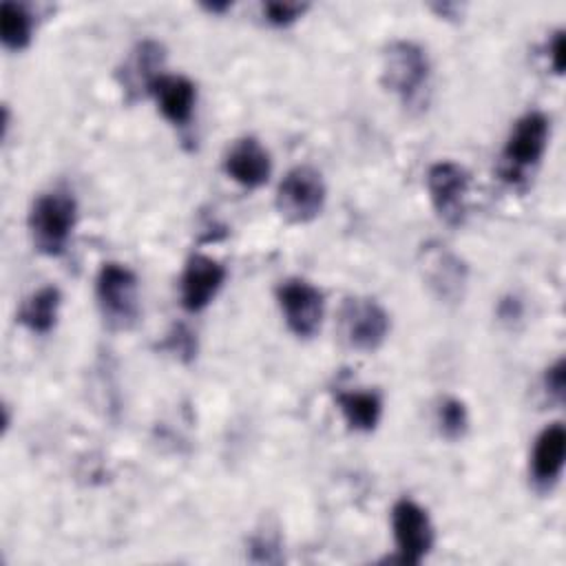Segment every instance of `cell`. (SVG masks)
<instances>
[{"label": "cell", "mask_w": 566, "mask_h": 566, "mask_svg": "<svg viewBox=\"0 0 566 566\" xmlns=\"http://www.w3.org/2000/svg\"><path fill=\"white\" fill-rule=\"evenodd\" d=\"M382 86L407 111H424L431 93V60L413 40H391L382 51Z\"/></svg>", "instance_id": "6da1fadb"}, {"label": "cell", "mask_w": 566, "mask_h": 566, "mask_svg": "<svg viewBox=\"0 0 566 566\" xmlns=\"http://www.w3.org/2000/svg\"><path fill=\"white\" fill-rule=\"evenodd\" d=\"M77 223V201L71 190L53 188L33 199L27 228L33 248L44 256H60Z\"/></svg>", "instance_id": "7a4b0ae2"}, {"label": "cell", "mask_w": 566, "mask_h": 566, "mask_svg": "<svg viewBox=\"0 0 566 566\" xmlns=\"http://www.w3.org/2000/svg\"><path fill=\"white\" fill-rule=\"evenodd\" d=\"M551 135V122L542 111H526L515 119L500 155V172L509 184H522L539 166Z\"/></svg>", "instance_id": "3957f363"}, {"label": "cell", "mask_w": 566, "mask_h": 566, "mask_svg": "<svg viewBox=\"0 0 566 566\" xmlns=\"http://www.w3.org/2000/svg\"><path fill=\"white\" fill-rule=\"evenodd\" d=\"M95 298L104 323L115 332L130 329L142 312L137 274L117 261L102 263L95 276Z\"/></svg>", "instance_id": "277c9868"}, {"label": "cell", "mask_w": 566, "mask_h": 566, "mask_svg": "<svg viewBox=\"0 0 566 566\" xmlns=\"http://www.w3.org/2000/svg\"><path fill=\"white\" fill-rule=\"evenodd\" d=\"M325 199L327 188L323 175L316 168L301 164L290 168L279 181L274 206L285 221L310 223L323 212Z\"/></svg>", "instance_id": "5b68a950"}, {"label": "cell", "mask_w": 566, "mask_h": 566, "mask_svg": "<svg viewBox=\"0 0 566 566\" xmlns=\"http://www.w3.org/2000/svg\"><path fill=\"white\" fill-rule=\"evenodd\" d=\"M343 340L356 352H376L389 334L387 310L369 296H347L338 312Z\"/></svg>", "instance_id": "8992f818"}, {"label": "cell", "mask_w": 566, "mask_h": 566, "mask_svg": "<svg viewBox=\"0 0 566 566\" xmlns=\"http://www.w3.org/2000/svg\"><path fill=\"white\" fill-rule=\"evenodd\" d=\"M391 533L398 564L418 566L433 548L436 533L429 513L411 497H400L391 506Z\"/></svg>", "instance_id": "52a82bcc"}, {"label": "cell", "mask_w": 566, "mask_h": 566, "mask_svg": "<svg viewBox=\"0 0 566 566\" xmlns=\"http://www.w3.org/2000/svg\"><path fill=\"white\" fill-rule=\"evenodd\" d=\"M276 303L287 329L298 338H312L323 323L325 296L307 279L290 276L276 285Z\"/></svg>", "instance_id": "ba28073f"}, {"label": "cell", "mask_w": 566, "mask_h": 566, "mask_svg": "<svg viewBox=\"0 0 566 566\" xmlns=\"http://www.w3.org/2000/svg\"><path fill=\"white\" fill-rule=\"evenodd\" d=\"M418 263L427 287L440 303L462 301L469 281V268L453 250L438 241H429L420 248Z\"/></svg>", "instance_id": "9c48e42d"}, {"label": "cell", "mask_w": 566, "mask_h": 566, "mask_svg": "<svg viewBox=\"0 0 566 566\" xmlns=\"http://www.w3.org/2000/svg\"><path fill=\"white\" fill-rule=\"evenodd\" d=\"M424 181L429 201L440 221L451 228L460 226L467 214V192L471 181L469 172L451 159H440L429 166Z\"/></svg>", "instance_id": "30bf717a"}, {"label": "cell", "mask_w": 566, "mask_h": 566, "mask_svg": "<svg viewBox=\"0 0 566 566\" xmlns=\"http://www.w3.org/2000/svg\"><path fill=\"white\" fill-rule=\"evenodd\" d=\"M226 274V268L217 259L208 254H192L179 276L181 307L190 314L206 310L223 287Z\"/></svg>", "instance_id": "8fae6325"}, {"label": "cell", "mask_w": 566, "mask_h": 566, "mask_svg": "<svg viewBox=\"0 0 566 566\" xmlns=\"http://www.w3.org/2000/svg\"><path fill=\"white\" fill-rule=\"evenodd\" d=\"M223 172L241 188H261L272 175L270 153L256 137H239L223 155Z\"/></svg>", "instance_id": "7c38bea8"}, {"label": "cell", "mask_w": 566, "mask_h": 566, "mask_svg": "<svg viewBox=\"0 0 566 566\" xmlns=\"http://www.w3.org/2000/svg\"><path fill=\"white\" fill-rule=\"evenodd\" d=\"M564 458H566L564 424L562 422L546 424L533 442L531 464H528L531 480L537 491H551L555 486L564 469Z\"/></svg>", "instance_id": "4fadbf2b"}, {"label": "cell", "mask_w": 566, "mask_h": 566, "mask_svg": "<svg viewBox=\"0 0 566 566\" xmlns=\"http://www.w3.org/2000/svg\"><path fill=\"white\" fill-rule=\"evenodd\" d=\"M148 93L153 95L161 117L172 126H188L197 104V88L186 75L161 73L153 80Z\"/></svg>", "instance_id": "5bb4252c"}, {"label": "cell", "mask_w": 566, "mask_h": 566, "mask_svg": "<svg viewBox=\"0 0 566 566\" xmlns=\"http://www.w3.org/2000/svg\"><path fill=\"white\" fill-rule=\"evenodd\" d=\"M166 60V49L157 42V40H142L135 44V49L130 51L128 60L124 62L119 75L122 88L128 95V99L133 102L135 97L142 95V91L148 93L153 80L157 75H161V66Z\"/></svg>", "instance_id": "9a60e30c"}, {"label": "cell", "mask_w": 566, "mask_h": 566, "mask_svg": "<svg viewBox=\"0 0 566 566\" xmlns=\"http://www.w3.org/2000/svg\"><path fill=\"white\" fill-rule=\"evenodd\" d=\"M336 405L352 431L371 433L382 418V396L376 389H338Z\"/></svg>", "instance_id": "2e32d148"}, {"label": "cell", "mask_w": 566, "mask_h": 566, "mask_svg": "<svg viewBox=\"0 0 566 566\" xmlns=\"http://www.w3.org/2000/svg\"><path fill=\"white\" fill-rule=\"evenodd\" d=\"M62 292L55 285H42L33 290L18 310V323L31 334H49L60 316Z\"/></svg>", "instance_id": "e0dca14e"}, {"label": "cell", "mask_w": 566, "mask_h": 566, "mask_svg": "<svg viewBox=\"0 0 566 566\" xmlns=\"http://www.w3.org/2000/svg\"><path fill=\"white\" fill-rule=\"evenodd\" d=\"M35 18L24 2L4 0L0 4V40L7 51H24L33 40Z\"/></svg>", "instance_id": "ac0fdd59"}, {"label": "cell", "mask_w": 566, "mask_h": 566, "mask_svg": "<svg viewBox=\"0 0 566 566\" xmlns=\"http://www.w3.org/2000/svg\"><path fill=\"white\" fill-rule=\"evenodd\" d=\"M436 424L440 429V436L455 442L462 440L469 431V411L467 405L460 398L447 396L436 411Z\"/></svg>", "instance_id": "d6986e66"}, {"label": "cell", "mask_w": 566, "mask_h": 566, "mask_svg": "<svg viewBox=\"0 0 566 566\" xmlns=\"http://www.w3.org/2000/svg\"><path fill=\"white\" fill-rule=\"evenodd\" d=\"M159 349L172 354L181 363H192L197 358V334L186 323H172L164 334Z\"/></svg>", "instance_id": "ffe728a7"}, {"label": "cell", "mask_w": 566, "mask_h": 566, "mask_svg": "<svg viewBox=\"0 0 566 566\" xmlns=\"http://www.w3.org/2000/svg\"><path fill=\"white\" fill-rule=\"evenodd\" d=\"M305 11H307V4H305V2H283V0H274V2H265V4H263L265 22L272 24V27H290V24H294Z\"/></svg>", "instance_id": "44dd1931"}, {"label": "cell", "mask_w": 566, "mask_h": 566, "mask_svg": "<svg viewBox=\"0 0 566 566\" xmlns=\"http://www.w3.org/2000/svg\"><path fill=\"white\" fill-rule=\"evenodd\" d=\"M544 387H546V394L553 396L557 402L564 400V387H566V363H564V358H557L551 367H546Z\"/></svg>", "instance_id": "7402d4cb"}, {"label": "cell", "mask_w": 566, "mask_h": 566, "mask_svg": "<svg viewBox=\"0 0 566 566\" xmlns=\"http://www.w3.org/2000/svg\"><path fill=\"white\" fill-rule=\"evenodd\" d=\"M546 57L548 66L555 75L564 73V29H557L546 40Z\"/></svg>", "instance_id": "603a6c76"}, {"label": "cell", "mask_w": 566, "mask_h": 566, "mask_svg": "<svg viewBox=\"0 0 566 566\" xmlns=\"http://www.w3.org/2000/svg\"><path fill=\"white\" fill-rule=\"evenodd\" d=\"M230 7H232L230 2H206V4H203V9L210 11V13H223V11H228Z\"/></svg>", "instance_id": "cb8c5ba5"}]
</instances>
